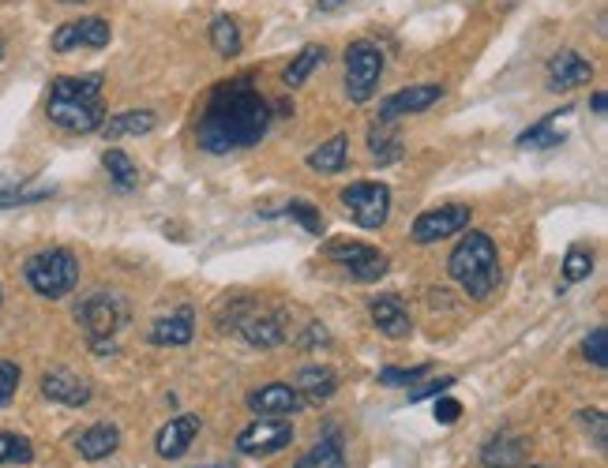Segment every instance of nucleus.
<instances>
[{"label": "nucleus", "mask_w": 608, "mask_h": 468, "mask_svg": "<svg viewBox=\"0 0 608 468\" xmlns=\"http://www.w3.org/2000/svg\"><path fill=\"white\" fill-rule=\"evenodd\" d=\"M274 121L267 98L260 94L256 79L252 75H237L219 83L207 98L200 113V128H195V139L207 154H233L244 151V146H256L267 128Z\"/></svg>", "instance_id": "1"}, {"label": "nucleus", "mask_w": 608, "mask_h": 468, "mask_svg": "<svg viewBox=\"0 0 608 468\" xmlns=\"http://www.w3.org/2000/svg\"><path fill=\"white\" fill-rule=\"evenodd\" d=\"M45 116L64 132L91 135L102 128L105 109H102V79L98 75H61L49 87Z\"/></svg>", "instance_id": "2"}, {"label": "nucleus", "mask_w": 608, "mask_h": 468, "mask_svg": "<svg viewBox=\"0 0 608 468\" xmlns=\"http://www.w3.org/2000/svg\"><path fill=\"white\" fill-rule=\"evenodd\" d=\"M447 274L463 285L469 301H488L499 285V252L493 236L477 233V228L466 233V241H458L447 258Z\"/></svg>", "instance_id": "3"}, {"label": "nucleus", "mask_w": 608, "mask_h": 468, "mask_svg": "<svg viewBox=\"0 0 608 468\" xmlns=\"http://www.w3.org/2000/svg\"><path fill=\"white\" fill-rule=\"evenodd\" d=\"M23 277L42 301H61L80 285V258L68 247H42L23 263Z\"/></svg>", "instance_id": "4"}, {"label": "nucleus", "mask_w": 608, "mask_h": 468, "mask_svg": "<svg viewBox=\"0 0 608 468\" xmlns=\"http://www.w3.org/2000/svg\"><path fill=\"white\" fill-rule=\"evenodd\" d=\"M75 318H80V326L91 337L94 353H113V337L129 323V304L116 293H94L75 307Z\"/></svg>", "instance_id": "5"}, {"label": "nucleus", "mask_w": 608, "mask_h": 468, "mask_svg": "<svg viewBox=\"0 0 608 468\" xmlns=\"http://www.w3.org/2000/svg\"><path fill=\"white\" fill-rule=\"evenodd\" d=\"M379 75H384V49L372 38H357L346 49V98L353 105L372 102L379 91Z\"/></svg>", "instance_id": "6"}, {"label": "nucleus", "mask_w": 608, "mask_h": 468, "mask_svg": "<svg viewBox=\"0 0 608 468\" xmlns=\"http://www.w3.org/2000/svg\"><path fill=\"white\" fill-rule=\"evenodd\" d=\"M342 206H346L349 222L361 228H384L391 217V187L376 181H361L342 187Z\"/></svg>", "instance_id": "7"}, {"label": "nucleus", "mask_w": 608, "mask_h": 468, "mask_svg": "<svg viewBox=\"0 0 608 468\" xmlns=\"http://www.w3.org/2000/svg\"><path fill=\"white\" fill-rule=\"evenodd\" d=\"M323 255H327L331 263H338L342 271H346L353 282H361V285L379 282V277L391 271V258L379 252V247L361 244V241H331Z\"/></svg>", "instance_id": "8"}, {"label": "nucleus", "mask_w": 608, "mask_h": 468, "mask_svg": "<svg viewBox=\"0 0 608 468\" xmlns=\"http://www.w3.org/2000/svg\"><path fill=\"white\" fill-rule=\"evenodd\" d=\"M463 228H469V206L447 203V206H436V211L417 214V222L409 225V236H414V244H436L463 233Z\"/></svg>", "instance_id": "9"}, {"label": "nucleus", "mask_w": 608, "mask_h": 468, "mask_svg": "<svg viewBox=\"0 0 608 468\" xmlns=\"http://www.w3.org/2000/svg\"><path fill=\"white\" fill-rule=\"evenodd\" d=\"M293 442V424L290 420H252L237 435V450L249 457H274Z\"/></svg>", "instance_id": "10"}, {"label": "nucleus", "mask_w": 608, "mask_h": 468, "mask_svg": "<svg viewBox=\"0 0 608 468\" xmlns=\"http://www.w3.org/2000/svg\"><path fill=\"white\" fill-rule=\"evenodd\" d=\"M110 23L98 16L75 19V23H64L61 31H53V49L57 53H72V49H105L110 45Z\"/></svg>", "instance_id": "11"}, {"label": "nucleus", "mask_w": 608, "mask_h": 468, "mask_svg": "<svg viewBox=\"0 0 608 468\" xmlns=\"http://www.w3.org/2000/svg\"><path fill=\"white\" fill-rule=\"evenodd\" d=\"M233 330H237L244 342L256 345V348H274L286 342V318H282L278 312H244L241 318H233Z\"/></svg>", "instance_id": "12"}, {"label": "nucleus", "mask_w": 608, "mask_h": 468, "mask_svg": "<svg viewBox=\"0 0 608 468\" xmlns=\"http://www.w3.org/2000/svg\"><path fill=\"white\" fill-rule=\"evenodd\" d=\"M439 98H444V87L439 83L406 87V91H395L379 102V121H398V116H409V113H425V109H433Z\"/></svg>", "instance_id": "13"}, {"label": "nucleus", "mask_w": 608, "mask_h": 468, "mask_svg": "<svg viewBox=\"0 0 608 468\" xmlns=\"http://www.w3.org/2000/svg\"><path fill=\"white\" fill-rule=\"evenodd\" d=\"M249 408L256 416H293L304 408V397L297 386L290 383H267L249 394Z\"/></svg>", "instance_id": "14"}, {"label": "nucleus", "mask_w": 608, "mask_h": 468, "mask_svg": "<svg viewBox=\"0 0 608 468\" xmlns=\"http://www.w3.org/2000/svg\"><path fill=\"white\" fill-rule=\"evenodd\" d=\"M368 315H372V323H376V330L391 337V342H402V337L414 334V318H409L406 304H402V296H395V293H384V296H376V301H368Z\"/></svg>", "instance_id": "15"}, {"label": "nucleus", "mask_w": 608, "mask_h": 468, "mask_svg": "<svg viewBox=\"0 0 608 468\" xmlns=\"http://www.w3.org/2000/svg\"><path fill=\"white\" fill-rule=\"evenodd\" d=\"M594 79V64L586 61L582 53L575 49H564L548 61V91L560 94V91H571V87H586Z\"/></svg>", "instance_id": "16"}, {"label": "nucleus", "mask_w": 608, "mask_h": 468, "mask_svg": "<svg viewBox=\"0 0 608 468\" xmlns=\"http://www.w3.org/2000/svg\"><path fill=\"white\" fill-rule=\"evenodd\" d=\"M195 337V312L189 304L176 307V312L154 318L151 330H146V342L159 345V348H176V345H189Z\"/></svg>", "instance_id": "17"}, {"label": "nucleus", "mask_w": 608, "mask_h": 468, "mask_svg": "<svg viewBox=\"0 0 608 468\" xmlns=\"http://www.w3.org/2000/svg\"><path fill=\"white\" fill-rule=\"evenodd\" d=\"M42 394L57 405L83 408L87 401H91V383L80 375H72V372H64V367H53V372L42 375Z\"/></svg>", "instance_id": "18"}, {"label": "nucleus", "mask_w": 608, "mask_h": 468, "mask_svg": "<svg viewBox=\"0 0 608 468\" xmlns=\"http://www.w3.org/2000/svg\"><path fill=\"white\" fill-rule=\"evenodd\" d=\"M200 427H203L200 416H176V420H170L159 435H154V450H159V457H165V461H176V457H184L192 450Z\"/></svg>", "instance_id": "19"}, {"label": "nucleus", "mask_w": 608, "mask_h": 468, "mask_svg": "<svg viewBox=\"0 0 608 468\" xmlns=\"http://www.w3.org/2000/svg\"><path fill=\"white\" fill-rule=\"evenodd\" d=\"M526 461V438L515 431H496L480 446V465L485 468H523Z\"/></svg>", "instance_id": "20"}, {"label": "nucleus", "mask_w": 608, "mask_h": 468, "mask_svg": "<svg viewBox=\"0 0 608 468\" xmlns=\"http://www.w3.org/2000/svg\"><path fill=\"white\" fill-rule=\"evenodd\" d=\"M116 450H121V431H116L113 424H94L75 438V454H80L83 461H105V457H113Z\"/></svg>", "instance_id": "21"}, {"label": "nucleus", "mask_w": 608, "mask_h": 468, "mask_svg": "<svg viewBox=\"0 0 608 468\" xmlns=\"http://www.w3.org/2000/svg\"><path fill=\"white\" fill-rule=\"evenodd\" d=\"M293 386L301 390L304 401L323 405V401H331V397L338 394V375L331 372L327 364H308V367H301V375H297V383Z\"/></svg>", "instance_id": "22"}, {"label": "nucleus", "mask_w": 608, "mask_h": 468, "mask_svg": "<svg viewBox=\"0 0 608 468\" xmlns=\"http://www.w3.org/2000/svg\"><path fill=\"white\" fill-rule=\"evenodd\" d=\"M159 128V116L151 109H129V113H116V116H105L102 121V132L105 139H124V135H146Z\"/></svg>", "instance_id": "23"}, {"label": "nucleus", "mask_w": 608, "mask_h": 468, "mask_svg": "<svg viewBox=\"0 0 608 468\" xmlns=\"http://www.w3.org/2000/svg\"><path fill=\"white\" fill-rule=\"evenodd\" d=\"M368 151H372V162L387 165V162H398L402 157V135H398V121H379L368 128Z\"/></svg>", "instance_id": "24"}, {"label": "nucleus", "mask_w": 608, "mask_h": 468, "mask_svg": "<svg viewBox=\"0 0 608 468\" xmlns=\"http://www.w3.org/2000/svg\"><path fill=\"white\" fill-rule=\"evenodd\" d=\"M293 468H346V446H342L338 431L323 435L308 454L301 457Z\"/></svg>", "instance_id": "25"}, {"label": "nucleus", "mask_w": 608, "mask_h": 468, "mask_svg": "<svg viewBox=\"0 0 608 468\" xmlns=\"http://www.w3.org/2000/svg\"><path fill=\"white\" fill-rule=\"evenodd\" d=\"M556 121H560V113L545 116V121H537L534 128H526L523 135L515 139L518 151H556V146L564 143V132L556 128Z\"/></svg>", "instance_id": "26"}, {"label": "nucleus", "mask_w": 608, "mask_h": 468, "mask_svg": "<svg viewBox=\"0 0 608 468\" xmlns=\"http://www.w3.org/2000/svg\"><path fill=\"white\" fill-rule=\"evenodd\" d=\"M346 157H349V135H335L308 154V169H316V173H338V169L346 165Z\"/></svg>", "instance_id": "27"}, {"label": "nucleus", "mask_w": 608, "mask_h": 468, "mask_svg": "<svg viewBox=\"0 0 608 468\" xmlns=\"http://www.w3.org/2000/svg\"><path fill=\"white\" fill-rule=\"evenodd\" d=\"M211 45H214V53L225 57V61L241 57L244 38H241L237 19H233V16H219V19H214V23H211Z\"/></svg>", "instance_id": "28"}, {"label": "nucleus", "mask_w": 608, "mask_h": 468, "mask_svg": "<svg viewBox=\"0 0 608 468\" xmlns=\"http://www.w3.org/2000/svg\"><path fill=\"white\" fill-rule=\"evenodd\" d=\"M102 165H105V173H110L116 192H132V187L140 184V169H135V162L129 154L116 151V146H110V151L102 154Z\"/></svg>", "instance_id": "29"}, {"label": "nucleus", "mask_w": 608, "mask_h": 468, "mask_svg": "<svg viewBox=\"0 0 608 468\" xmlns=\"http://www.w3.org/2000/svg\"><path fill=\"white\" fill-rule=\"evenodd\" d=\"M53 195V187H27L23 181H12V176H0V211H16V206L27 203H42V199Z\"/></svg>", "instance_id": "30"}, {"label": "nucleus", "mask_w": 608, "mask_h": 468, "mask_svg": "<svg viewBox=\"0 0 608 468\" xmlns=\"http://www.w3.org/2000/svg\"><path fill=\"white\" fill-rule=\"evenodd\" d=\"M323 57H327V53H323V45H304L301 53L293 57L290 68H286V72H282V79H286L290 91H297V87L308 83V75L316 72V68L323 64Z\"/></svg>", "instance_id": "31"}, {"label": "nucleus", "mask_w": 608, "mask_h": 468, "mask_svg": "<svg viewBox=\"0 0 608 468\" xmlns=\"http://www.w3.org/2000/svg\"><path fill=\"white\" fill-rule=\"evenodd\" d=\"M34 457L31 438L23 435H0V465H27Z\"/></svg>", "instance_id": "32"}, {"label": "nucleus", "mask_w": 608, "mask_h": 468, "mask_svg": "<svg viewBox=\"0 0 608 468\" xmlns=\"http://www.w3.org/2000/svg\"><path fill=\"white\" fill-rule=\"evenodd\" d=\"M594 271V255L590 252H582V247H571L564 258V282L567 285H578V282H586Z\"/></svg>", "instance_id": "33"}, {"label": "nucleus", "mask_w": 608, "mask_h": 468, "mask_svg": "<svg viewBox=\"0 0 608 468\" xmlns=\"http://www.w3.org/2000/svg\"><path fill=\"white\" fill-rule=\"evenodd\" d=\"M286 214L304 228V233H312V236H320L323 228H327V225H323V214L312 203H304V199H293V203L286 206Z\"/></svg>", "instance_id": "34"}, {"label": "nucleus", "mask_w": 608, "mask_h": 468, "mask_svg": "<svg viewBox=\"0 0 608 468\" xmlns=\"http://www.w3.org/2000/svg\"><path fill=\"white\" fill-rule=\"evenodd\" d=\"M428 372H433V364H417V367H384V372H379V383H384V386H417Z\"/></svg>", "instance_id": "35"}, {"label": "nucleus", "mask_w": 608, "mask_h": 468, "mask_svg": "<svg viewBox=\"0 0 608 468\" xmlns=\"http://www.w3.org/2000/svg\"><path fill=\"white\" fill-rule=\"evenodd\" d=\"M582 356L597 367V372H605V364H608V330L605 326L590 330V337L582 342Z\"/></svg>", "instance_id": "36"}, {"label": "nucleus", "mask_w": 608, "mask_h": 468, "mask_svg": "<svg viewBox=\"0 0 608 468\" xmlns=\"http://www.w3.org/2000/svg\"><path fill=\"white\" fill-rule=\"evenodd\" d=\"M19 364L16 360H0V408L12 405V397L19 390Z\"/></svg>", "instance_id": "37"}, {"label": "nucleus", "mask_w": 608, "mask_h": 468, "mask_svg": "<svg viewBox=\"0 0 608 468\" xmlns=\"http://www.w3.org/2000/svg\"><path fill=\"white\" fill-rule=\"evenodd\" d=\"M455 386V378L444 375V378H436V383H425V386H414V394H409V405H417V401H425V397H439L444 390H450Z\"/></svg>", "instance_id": "38"}, {"label": "nucleus", "mask_w": 608, "mask_h": 468, "mask_svg": "<svg viewBox=\"0 0 608 468\" xmlns=\"http://www.w3.org/2000/svg\"><path fill=\"white\" fill-rule=\"evenodd\" d=\"M458 416H463V401H455V397H447V394H439V401H436V420L450 427V424H458Z\"/></svg>", "instance_id": "39"}, {"label": "nucleus", "mask_w": 608, "mask_h": 468, "mask_svg": "<svg viewBox=\"0 0 608 468\" xmlns=\"http://www.w3.org/2000/svg\"><path fill=\"white\" fill-rule=\"evenodd\" d=\"M578 420L586 424V431H590V427H594V442H597V450H605V446H608V438H605V413H597V408H594V413H578Z\"/></svg>", "instance_id": "40"}, {"label": "nucleus", "mask_w": 608, "mask_h": 468, "mask_svg": "<svg viewBox=\"0 0 608 468\" xmlns=\"http://www.w3.org/2000/svg\"><path fill=\"white\" fill-rule=\"evenodd\" d=\"M590 105H594V113H597V116H605V109H608V98H605V94H594V102H590Z\"/></svg>", "instance_id": "41"}, {"label": "nucleus", "mask_w": 608, "mask_h": 468, "mask_svg": "<svg viewBox=\"0 0 608 468\" xmlns=\"http://www.w3.org/2000/svg\"><path fill=\"white\" fill-rule=\"evenodd\" d=\"M342 4H349V0H320V12H331V8H342Z\"/></svg>", "instance_id": "42"}, {"label": "nucleus", "mask_w": 608, "mask_h": 468, "mask_svg": "<svg viewBox=\"0 0 608 468\" xmlns=\"http://www.w3.org/2000/svg\"><path fill=\"white\" fill-rule=\"evenodd\" d=\"M57 4H83V0H57Z\"/></svg>", "instance_id": "43"}, {"label": "nucleus", "mask_w": 608, "mask_h": 468, "mask_svg": "<svg viewBox=\"0 0 608 468\" xmlns=\"http://www.w3.org/2000/svg\"><path fill=\"white\" fill-rule=\"evenodd\" d=\"M0 57H4V45H0Z\"/></svg>", "instance_id": "44"}, {"label": "nucleus", "mask_w": 608, "mask_h": 468, "mask_svg": "<svg viewBox=\"0 0 608 468\" xmlns=\"http://www.w3.org/2000/svg\"><path fill=\"white\" fill-rule=\"evenodd\" d=\"M207 468H219V465H207Z\"/></svg>", "instance_id": "45"}, {"label": "nucleus", "mask_w": 608, "mask_h": 468, "mask_svg": "<svg viewBox=\"0 0 608 468\" xmlns=\"http://www.w3.org/2000/svg\"><path fill=\"white\" fill-rule=\"evenodd\" d=\"M0 301H4V293H0Z\"/></svg>", "instance_id": "46"}]
</instances>
